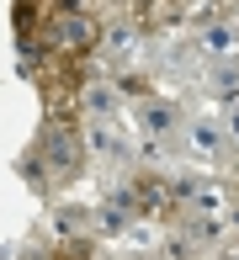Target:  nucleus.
Here are the masks:
<instances>
[{
    "label": "nucleus",
    "instance_id": "f03ea898",
    "mask_svg": "<svg viewBox=\"0 0 239 260\" xmlns=\"http://www.w3.org/2000/svg\"><path fill=\"white\" fill-rule=\"evenodd\" d=\"M38 159H48L53 181H75L80 175V133H69L64 122H53L43 133V144H38Z\"/></svg>",
    "mask_w": 239,
    "mask_h": 260
},
{
    "label": "nucleus",
    "instance_id": "6e6552de",
    "mask_svg": "<svg viewBox=\"0 0 239 260\" xmlns=\"http://www.w3.org/2000/svg\"><path fill=\"white\" fill-rule=\"evenodd\" d=\"M223 127H229V138H239V106L229 112V122H223Z\"/></svg>",
    "mask_w": 239,
    "mask_h": 260
},
{
    "label": "nucleus",
    "instance_id": "423d86ee",
    "mask_svg": "<svg viewBox=\"0 0 239 260\" xmlns=\"http://www.w3.org/2000/svg\"><path fill=\"white\" fill-rule=\"evenodd\" d=\"M80 101H85V112L96 122H112L117 106H123V96H117L112 85H101V80H85V85H80Z\"/></svg>",
    "mask_w": 239,
    "mask_h": 260
},
{
    "label": "nucleus",
    "instance_id": "0eeeda50",
    "mask_svg": "<svg viewBox=\"0 0 239 260\" xmlns=\"http://www.w3.org/2000/svg\"><path fill=\"white\" fill-rule=\"evenodd\" d=\"M197 48L207 53V58H229V53L239 48V32L229 27V21H207V27H202V38H197Z\"/></svg>",
    "mask_w": 239,
    "mask_h": 260
},
{
    "label": "nucleus",
    "instance_id": "f257e3e1",
    "mask_svg": "<svg viewBox=\"0 0 239 260\" xmlns=\"http://www.w3.org/2000/svg\"><path fill=\"white\" fill-rule=\"evenodd\" d=\"M181 122H186V117H181V106H175V101H165V96H154V90L133 101V127H138V138H143V144H165L170 133H181Z\"/></svg>",
    "mask_w": 239,
    "mask_h": 260
},
{
    "label": "nucleus",
    "instance_id": "7ed1b4c3",
    "mask_svg": "<svg viewBox=\"0 0 239 260\" xmlns=\"http://www.w3.org/2000/svg\"><path fill=\"white\" fill-rule=\"evenodd\" d=\"M186 133H181V144H186V154L191 159H202V165H213L229 149V127L218 122V117H191V122H181Z\"/></svg>",
    "mask_w": 239,
    "mask_h": 260
},
{
    "label": "nucleus",
    "instance_id": "20e7f679",
    "mask_svg": "<svg viewBox=\"0 0 239 260\" xmlns=\"http://www.w3.org/2000/svg\"><path fill=\"white\" fill-rule=\"evenodd\" d=\"M207 96L218 101V106H239V53L213 58V69H207Z\"/></svg>",
    "mask_w": 239,
    "mask_h": 260
},
{
    "label": "nucleus",
    "instance_id": "39448f33",
    "mask_svg": "<svg viewBox=\"0 0 239 260\" xmlns=\"http://www.w3.org/2000/svg\"><path fill=\"white\" fill-rule=\"evenodd\" d=\"M85 144H91L101 159H117V165L133 159V138H123L112 122H91V127H85Z\"/></svg>",
    "mask_w": 239,
    "mask_h": 260
}]
</instances>
